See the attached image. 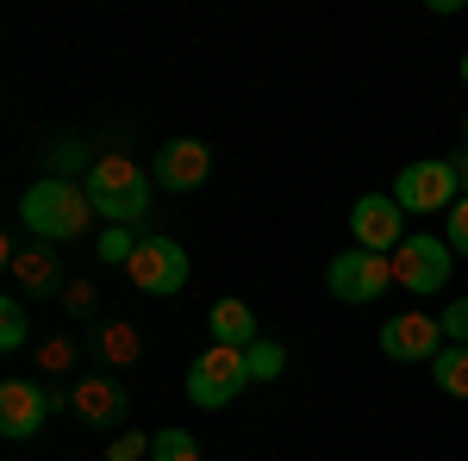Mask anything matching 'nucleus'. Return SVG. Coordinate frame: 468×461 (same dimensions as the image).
Returning <instances> with one entry per match:
<instances>
[{"label": "nucleus", "mask_w": 468, "mask_h": 461, "mask_svg": "<svg viewBox=\"0 0 468 461\" xmlns=\"http://www.w3.org/2000/svg\"><path fill=\"white\" fill-rule=\"evenodd\" d=\"M88 206L107 218V225H125V231H132V225L150 213V175L132 156L107 150V156H94V169H88Z\"/></svg>", "instance_id": "1"}, {"label": "nucleus", "mask_w": 468, "mask_h": 461, "mask_svg": "<svg viewBox=\"0 0 468 461\" xmlns=\"http://www.w3.org/2000/svg\"><path fill=\"white\" fill-rule=\"evenodd\" d=\"M88 187H75V181H57V175H37L26 187V200H19V218H26V231L37 237H50V244H75L81 231H88Z\"/></svg>", "instance_id": "2"}, {"label": "nucleus", "mask_w": 468, "mask_h": 461, "mask_svg": "<svg viewBox=\"0 0 468 461\" xmlns=\"http://www.w3.org/2000/svg\"><path fill=\"white\" fill-rule=\"evenodd\" d=\"M244 387H250V355H244V350H225V343H213V350L194 355V368H187V399H194L200 412L231 405Z\"/></svg>", "instance_id": "3"}, {"label": "nucleus", "mask_w": 468, "mask_h": 461, "mask_svg": "<svg viewBox=\"0 0 468 461\" xmlns=\"http://www.w3.org/2000/svg\"><path fill=\"white\" fill-rule=\"evenodd\" d=\"M394 200H399V213H450V206L463 200L456 162H443V156H431V162H406L399 181H394Z\"/></svg>", "instance_id": "4"}, {"label": "nucleus", "mask_w": 468, "mask_h": 461, "mask_svg": "<svg viewBox=\"0 0 468 461\" xmlns=\"http://www.w3.org/2000/svg\"><path fill=\"white\" fill-rule=\"evenodd\" d=\"M324 287L344 299V306H368L394 287V256H375V249H344L331 268H324Z\"/></svg>", "instance_id": "5"}, {"label": "nucleus", "mask_w": 468, "mask_h": 461, "mask_svg": "<svg viewBox=\"0 0 468 461\" xmlns=\"http://www.w3.org/2000/svg\"><path fill=\"white\" fill-rule=\"evenodd\" d=\"M450 268H456V249L437 244V237H406L394 249V287L406 293H419V299H431L450 287Z\"/></svg>", "instance_id": "6"}, {"label": "nucleus", "mask_w": 468, "mask_h": 461, "mask_svg": "<svg viewBox=\"0 0 468 461\" xmlns=\"http://www.w3.org/2000/svg\"><path fill=\"white\" fill-rule=\"evenodd\" d=\"M125 275L138 293H156V299H176L181 287H187V249L176 237H144L138 256L125 262Z\"/></svg>", "instance_id": "7"}, {"label": "nucleus", "mask_w": 468, "mask_h": 461, "mask_svg": "<svg viewBox=\"0 0 468 461\" xmlns=\"http://www.w3.org/2000/svg\"><path fill=\"white\" fill-rule=\"evenodd\" d=\"M350 237H356V249H375V256L406 244V213L394 194H362L350 206Z\"/></svg>", "instance_id": "8"}, {"label": "nucleus", "mask_w": 468, "mask_h": 461, "mask_svg": "<svg viewBox=\"0 0 468 461\" xmlns=\"http://www.w3.org/2000/svg\"><path fill=\"white\" fill-rule=\"evenodd\" d=\"M381 350H388V361H437L443 355V324L431 312H394L381 324Z\"/></svg>", "instance_id": "9"}, {"label": "nucleus", "mask_w": 468, "mask_h": 461, "mask_svg": "<svg viewBox=\"0 0 468 461\" xmlns=\"http://www.w3.org/2000/svg\"><path fill=\"white\" fill-rule=\"evenodd\" d=\"M50 405H57V399L37 387V381H6V387H0V436H6V443L37 436L44 418H50Z\"/></svg>", "instance_id": "10"}, {"label": "nucleus", "mask_w": 468, "mask_h": 461, "mask_svg": "<svg viewBox=\"0 0 468 461\" xmlns=\"http://www.w3.org/2000/svg\"><path fill=\"white\" fill-rule=\"evenodd\" d=\"M207 175H213V150L200 138H169L156 150V181H163L169 194H194Z\"/></svg>", "instance_id": "11"}, {"label": "nucleus", "mask_w": 468, "mask_h": 461, "mask_svg": "<svg viewBox=\"0 0 468 461\" xmlns=\"http://www.w3.org/2000/svg\"><path fill=\"white\" fill-rule=\"evenodd\" d=\"M69 405H75L81 424H119V418H125V393H119V381H107V374H88V381L69 393Z\"/></svg>", "instance_id": "12"}, {"label": "nucleus", "mask_w": 468, "mask_h": 461, "mask_svg": "<svg viewBox=\"0 0 468 461\" xmlns=\"http://www.w3.org/2000/svg\"><path fill=\"white\" fill-rule=\"evenodd\" d=\"M207 324H213V343H225V350H250V343H262V337H256L250 299H218Z\"/></svg>", "instance_id": "13"}, {"label": "nucleus", "mask_w": 468, "mask_h": 461, "mask_svg": "<svg viewBox=\"0 0 468 461\" xmlns=\"http://www.w3.org/2000/svg\"><path fill=\"white\" fill-rule=\"evenodd\" d=\"M13 275L32 287V293H50V287L63 281V268H57V249H19V256H13Z\"/></svg>", "instance_id": "14"}, {"label": "nucleus", "mask_w": 468, "mask_h": 461, "mask_svg": "<svg viewBox=\"0 0 468 461\" xmlns=\"http://www.w3.org/2000/svg\"><path fill=\"white\" fill-rule=\"evenodd\" d=\"M431 374H437V387L450 393V399H468V343H450V350L431 361Z\"/></svg>", "instance_id": "15"}, {"label": "nucleus", "mask_w": 468, "mask_h": 461, "mask_svg": "<svg viewBox=\"0 0 468 461\" xmlns=\"http://www.w3.org/2000/svg\"><path fill=\"white\" fill-rule=\"evenodd\" d=\"M150 461H200V443L187 430H156L150 436Z\"/></svg>", "instance_id": "16"}, {"label": "nucleus", "mask_w": 468, "mask_h": 461, "mask_svg": "<svg viewBox=\"0 0 468 461\" xmlns=\"http://www.w3.org/2000/svg\"><path fill=\"white\" fill-rule=\"evenodd\" d=\"M32 324H26V306L19 299H0V350H26Z\"/></svg>", "instance_id": "17"}, {"label": "nucleus", "mask_w": 468, "mask_h": 461, "mask_svg": "<svg viewBox=\"0 0 468 461\" xmlns=\"http://www.w3.org/2000/svg\"><path fill=\"white\" fill-rule=\"evenodd\" d=\"M94 256H101V262H112V268H125V262L138 256V237H132L125 225H107V231H101V249H94Z\"/></svg>", "instance_id": "18"}, {"label": "nucleus", "mask_w": 468, "mask_h": 461, "mask_svg": "<svg viewBox=\"0 0 468 461\" xmlns=\"http://www.w3.org/2000/svg\"><path fill=\"white\" fill-rule=\"evenodd\" d=\"M250 381H282V368H288V350L282 343H250Z\"/></svg>", "instance_id": "19"}, {"label": "nucleus", "mask_w": 468, "mask_h": 461, "mask_svg": "<svg viewBox=\"0 0 468 461\" xmlns=\"http://www.w3.org/2000/svg\"><path fill=\"white\" fill-rule=\"evenodd\" d=\"M443 244L456 249V256H468V194L450 206V213H443Z\"/></svg>", "instance_id": "20"}, {"label": "nucleus", "mask_w": 468, "mask_h": 461, "mask_svg": "<svg viewBox=\"0 0 468 461\" xmlns=\"http://www.w3.org/2000/svg\"><path fill=\"white\" fill-rule=\"evenodd\" d=\"M437 324H443V343H468V299H450Z\"/></svg>", "instance_id": "21"}, {"label": "nucleus", "mask_w": 468, "mask_h": 461, "mask_svg": "<svg viewBox=\"0 0 468 461\" xmlns=\"http://www.w3.org/2000/svg\"><path fill=\"white\" fill-rule=\"evenodd\" d=\"M81 162H88V150H81V143H57V150H50V175L57 181H69V169H81Z\"/></svg>", "instance_id": "22"}, {"label": "nucleus", "mask_w": 468, "mask_h": 461, "mask_svg": "<svg viewBox=\"0 0 468 461\" xmlns=\"http://www.w3.org/2000/svg\"><path fill=\"white\" fill-rule=\"evenodd\" d=\"M107 355H112V361H138V337H132L125 324H112V330H107Z\"/></svg>", "instance_id": "23"}, {"label": "nucleus", "mask_w": 468, "mask_h": 461, "mask_svg": "<svg viewBox=\"0 0 468 461\" xmlns=\"http://www.w3.org/2000/svg\"><path fill=\"white\" fill-rule=\"evenodd\" d=\"M138 456H150V436H119L107 449V461H138Z\"/></svg>", "instance_id": "24"}, {"label": "nucleus", "mask_w": 468, "mask_h": 461, "mask_svg": "<svg viewBox=\"0 0 468 461\" xmlns=\"http://www.w3.org/2000/svg\"><path fill=\"white\" fill-rule=\"evenodd\" d=\"M94 306H101V293H94L88 281H81V287H69V312H75V319H94Z\"/></svg>", "instance_id": "25"}, {"label": "nucleus", "mask_w": 468, "mask_h": 461, "mask_svg": "<svg viewBox=\"0 0 468 461\" xmlns=\"http://www.w3.org/2000/svg\"><path fill=\"white\" fill-rule=\"evenodd\" d=\"M456 181H463V194H468V150L456 156Z\"/></svg>", "instance_id": "26"}, {"label": "nucleus", "mask_w": 468, "mask_h": 461, "mask_svg": "<svg viewBox=\"0 0 468 461\" xmlns=\"http://www.w3.org/2000/svg\"><path fill=\"white\" fill-rule=\"evenodd\" d=\"M463 88H468V50H463Z\"/></svg>", "instance_id": "27"}, {"label": "nucleus", "mask_w": 468, "mask_h": 461, "mask_svg": "<svg viewBox=\"0 0 468 461\" xmlns=\"http://www.w3.org/2000/svg\"><path fill=\"white\" fill-rule=\"evenodd\" d=\"M463 131H468V119H463Z\"/></svg>", "instance_id": "28"}]
</instances>
